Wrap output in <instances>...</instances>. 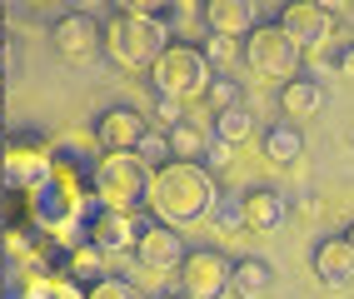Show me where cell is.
<instances>
[{
    "instance_id": "cell-1",
    "label": "cell",
    "mask_w": 354,
    "mask_h": 299,
    "mask_svg": "<svg viewBox=\"0 0 354 299\" xmlns=\"http://www.w3.org/2000/svg\"><path fill=\"white\" fill-rule=\"evenodd\" d=\"M215 200H220V185L205 165H180L175 160V165H165V170H150L145 210H150V220L170 224V229L205 220L215 210Z\"/></svg>"
},
{
    "instance_id": "cell-2",
    "label": "cell",
    "mask_w": 354,
    "mask_h": 299,
    "mask_svg": "<svg viewBox=\"0 0 354 299\" xmlns=\"http://www.w3.org/2000/svg\"><path fill=\"white\" fill-rule=\"evenodd\" d=\"M170 45H175V35H170L165 20H140V15L115 10L100 26V50L120 65V70H150Z\"/></svg>"
},
{
    "instance_id": "cell-3",
    "label": "cell",
    "mask_w": 354,
    "mask_h": 299,
    "mask_svg": "<svg viewBox=\"0 0 354 299\" xmlns=\"http://www.w3.org/2000/svg\"><path fill=\"white\" fill-rule=\"evenodd\" d=\"M150 80H155V95H160V100H175V105L190 110L195 100H205V90H209V80H215V70H209V60L200 55V45L175 40L170 50L150 65Z\"/></svg>"
},
{
    "instance_id": "cell-4",
    "label": "cell",
    "mask_w": 354,
    "mask_h": 299,
    "mask_svg": "<svg viewBox=\"0 0 354 299\" xmlns=\"http://www.w3.org/2000/svg\"><path fill=\"white\" fill-rule=\"evenodd\" d=\"M145 190H150V170L140 165V155H100L95 170H90V195H95L100 210L140 215Z\"/></svg>"
},
{
    "instance_id": "cell-5",
    "label": "cell",
    "mask_w": 354,
    "mask_h": 299,
    "mask_svg": "<svg viewBox=\"0 0 354 299\" xmlns=\"http://www.w3.org/2000/svg\"><path fill=\"white\" fill-rule=\"evenodd\" d=\"M245 65H250V75L254 80H274V85H290V80H299V70H304V50L279 30V26H254L250 35H245Z\"/></svg>"
},
{
    "instance_id": "cell-6",
    "label": "cell",
    "mask_w": 354,
    "mask_h": 299,
    "mask_svg": "<svg viewBox=\"0 0 354 299\" xmlns=\"http://www.w3.org/2000/svg\"><path fill=\"white\" fill-rule=\"evenodd\" d=\"M274 26L285 30L299 50H329L335 30H339V15H335V6H319V0H295V6L279 10Z\"/></svg>"
},
{
    "instance_id": "cell-7",
    "label": "cell",
    "mask_w": 354,
    "mask_h": 299,
    "mask_svg": "<svg viewBox=\"0 0 354 299\" xmlns=\"http://www.w3.org/2000/svg\"><path fill=\"white\" fill-rule=\"evenodd\" d=\"M130 255H135V269H140V274H150V280H165V274H180L185 255H190V244H185L180 229L150 220V224H145V235L135 240Z\"/></svg>"
},
{
    "instance_id": "cell-8",
    "label": "cell",
    "mask_w": 354,
    "mask_h": 299,
    "mask_svg": "<svg viewBox=\"0 0 354 299\" xmlns=\"http://www.w3.org/2000/svg\"><path fill=\"white\" fill-rule=\"evenodd\" d=\"M230 269H234V260L220 255L215 244L190 249V255H185V264H180L185 299H220V294H230Z\"/></svg>"
},
{
    "instance_id": "cell-9",
    "label": "cell",
    "mask_w": 354,
    "mask_h": 299,
    "mask_svg": "<svg viewBox=\"0 0 354 299\" xmlns=\"http://www.w3.org/2000/svg\"><path fill=\"white\" fill-rule=\"evenodd\" d=\"M150 135V115L135 105H110L95 120V150L100 155H135L140 140Z\"/></svg>"
},
{
    "instance_id": "cell-10",
    "label": "cell",
    "mask_w": 354,
    "mask_h": 299,
    "mask_svg": "<svg viewBox=\"0 0 354 299\" xmlns=\"http://www.w3.org/2000/svg\"><path fill=\"white\" fill-rule=\"evenodd\" d=\"M0 170H6V190L30 195L40 180H50V145H35V140L0 145Z\"/></svg>"
},
{
    "instance_id": "cell-11",
    "label": "cell",
    "mask_w": 354,
    "mask_h": 299,
    "mask_svg": "<svg viewBox=\"0 0 354 299\" xmlns=\"http://www.w3.org/2000/svg\"><path fill=\"white\" fill-rule=\"evenodd\" d=\"M145 215H125V210H100L95 215V224H90V244L100 249V255L110 260V255H130L135 249V240L145 235Z\"/></svg>"
},
{
    "instance_id": "cell-12",
    "label": "cell",
    "mask_w": 354,
    "mask_h": 299,
    "mask_svg": "<svg viewBox=\"0 0 354 299\" xmlns=\"http://www.w3.org/2000/svg\"><path fill=\"white\" fill-rule=\"evenodd\" d=\"M310 269H315L319 284H329V289H349V284H354V244H349L344 235L315 240V249H310Z\"/></svg>"
},
{
    "instance_id": "cell-13",
    "label": "cell",
    "mask_w": 354,
    "mask_h": 299,
    "mask_svg": "<svg viewBox=\"0 0 354 299\" xmlns=\"http://www.w3.org/2000/svg\"><path fill=\"white\" fill-rule=\"evenodd\" d=\"M50 40H55V50H60L65 60H90V55L100 50V20L85 15V10H70V15L55 20Z\"/></svg>"
},
{
    "instance_id": "cell-14",
    "label": "cell",
    "mask_w": 354,
    "mask_h": 299,
    "mask_svg": "<svg viewBox=\"0 0 354 299\" xmlns=\"http://www.w3.org/2000/svg\"><path fill=\"white\" fill-rule=\"evenodd\" d=\"M200 20H205L209 35H225V40H245L259 26L250 0H209V6L200 10Z\"/></svg>"
},
{
    "instance_id": "cell-15",
    "label": "cell",
    "mask_w": 354,
    "mask_h": 299,
    "mask_svg": "<svg viewBox=\"0 0 354 299\" xmlns=\"http://www.w3.org/2000/svg\"><path fill=\"white\" fill-rule=\"evenodd\" d=\"M100 150L90 140H75V135H65V140L50 145V170L65 175V180H80V185H90V170H95Z\"/></svg>"
},
{
    "instance_id": "cell-16",
    "label": "cell",
    "mask_w": 354,
    "mask_h": 299,
    "mask_svg": "<svg viewBox=\"0 0 354 299\" xmlns=\"http://www.w3.org/2000/svg\"><path fill=\"white\" fill-rule=\"evenodd\" d=\"M6 299H85V289L70 284V280H50V274H26V269H15L10 284H6Z\"/></svg>"
},
{
    "instance_id": "cell-17",
    "label": "cell",
    "mask_w": 354,
    "mask_h": 299,
    "mask_svg": "<svg viewBox=\"0 0 354 299\" xmlns=\"http://www.w3.org/2000/svg\"><path fill=\"white\" fill-rule=\"evenodd\" d=\"M240 215H245V229H254V235H265V229H279L290 215V204L279 200V190H250L240 200Z\"/></svg>"
},
{
    "instance_id": "cell-18",
    "label": "cell",
    "mask_w": 354,
    "mask_h": 299,
    "mask_svg": "<svg viewBox=\"0 0 354 299\" xmlns=\"http://www.w3.org/2000/svg\"><path fill=\"white\" fill-rule=\"evenodd\" d=\"M319 105H324L319 75H299V80H290V85H279V110H285L290 125H295V120H310Z\"/></svg>"
},
{
    "instance_id": "cell-19",
    "label": "cell",
    "mask_w": 354,
    "mask_h": 299,
    "mask_svg": "<svg viewBox=\"0 0 354 299\" xmlns=\"http://www.w3.org/2000/svg\"><path fill=\"white\" fill-rule=\"evenodd\" d=\"M259 150H265V160L270 165H299L304 160V135H299V125H290V120H274L265 135H259Z\"/></svg>"
},
{
    "instance_id": "cell-20",
    "label": "cell",
    "mask_w": 354,
    "mask_h": 299,
    "mask_svg": "<svg viewBox=\"0 0 354 299\" xmlns=\"http://www.w3.org/2000/svg\"><path fill=\"white\" fill-rule=\"evenodd\" d=\"M270 289H274V269L265 260H254V255L234 260V269H230V294L234 299H270Z\"/></svg>"
},
{
    "instance_id": "cell-21",
    "label": "cell",
    "mask_w": 354,
    "mask_h": 299,
    "mask_svg": "<svg viewBox=\"0 0 354 299\" xmlns=\"http://www.w3.org/2000/svg\"><path fill=\"white\" fill-rule=\"evenodd\" d=\"M165 140H170V160H180V165H205L209 135L195 125V115H185L180 125H170V130H165Z\"/></svg>"
},
{
    "instance_id": "cell-22",
    "label": "cell",
    "mask_w": 354,
    "mask_h": 299,
    "mask_svg": "<svg viewBox=\"0 0 354 299\" xmlns=\"http://www.w3.org/2000/svg\"><path fill=\"white\" fill-rule=\"evenodd\" d=\"M65 280L80 284V289L100 284V280H105V255H100L95 244H75V249L65 255Z\"/></svg>"
},
{
    "instance_id": "cell-23",
    "label": "cell",
    "mask_w": 354,
    "mask_h": 299,
    "mask_svg": "<svg viewBox=\"0 0 354 299\" xmlns=\"http://www.w3.org/2000/svg\"><path fill=\"white\" fill-rule=\"evenodd\" d=\"M254 135V115H250V105H234V110H220L215 115V130H209V140H220V145H245Z\"/></svg>"
},
{
    "instance_id": "cell-24",
    "label": "cell",
    "mask_w": 354,
    "mask_h": 299,
    "mask_svg": "<svg viewBox=\"0 0 354 299\" xmlns=\"http://www.w3.org/2000/svg\"><path fill=\"white\" fill-rule=\"evenodd\" d=\"M200 105H209L215 115H220V110H234V105H245V90H240V80H230V75H215Z\"/></svg>"
},
{
    "instance_id": "cell-25",
    "label": "cell",
    "mask_w": 354,
    "mask_h": 299,
    "mask_svg": "<svg viewBox=\"0 0 354 299\" xmlns=\"http://www.w3.org/2000/svg\"><path fill=\"white\" fill-rule=\"evenodd\" d=\"M200 55L209 60V70L220 75V65H234L245 50H240V40H225V35H209V40H200Z\"/></svg>"
},
{
    "instance_id": "cell-26",
    "label": "cell",
    "mask_w": 354,
    "mask_h": 299,
    "mask_svg": "<svg viewBox=\"0 0 354 299\" xmlns=\"http://www.w3.org/2000/svg\"><path fill=\"white\" fill-rule=\"evenodd\" d=\"M135 155H140V165H145V170H165V165H175V160H170V140H165V130H160V135L150 130L145 140H140V150H135Z\"/></svg>"
},
{
    "instance_id": "cell-27",
    "label": "cell",
    "mask_w": 354,
    "mask_h": 299,
    "mask_svg": "<svg viewBox=\"0 0 354 299\" xmlns=\"http://www.w3.org/2000/svg\"><path fill=\"white\" fill-rule=\"evenodd\" d=\"M85 299H140V294H135V284H125V280H115V274H105L100 284H90V289H85Z\"/></svg>"
},
{
    "instance_id": "cell-28",
    "label": "cell",
    "mask_w": 354,
    "mask_h": 299,
    "mask_svg": "<svg viewBox=\"0 0 354 299\" xmlns=\"http://www.w3.org/2000/svg\"><path fill=\"white\" fill-rule=\"evenodd\" d=\"M220 220V229H245V215H240V200H215V210H209Z\"/></svg>"
},
{
    "instance_id": "cell-29",
    "label": "cell",
    "mask_w": 354,
    "mask_h": 299,
    "mask_svg": "<svg viewBox=\"0 0 354 299\" xmlns=\"http://www.w3.org/2000/svg\"><path fill=\"white\" fill-rule=\"evenodd\" d=\"M329 65H335L339 75L354 80V40H349V45H329Z\"/></svg>"
},
{
    "instance_id": "cell-30",
    "label": "cell",
    "mask_w": 354,
    "mask_h": 299,
    "mask_svg": "<svg viewBox=\"0 0 354 299\" xmlns=\"http://www.w3.org/2000/svg\"><path fill=\"white\" fill-rule=\"evenodd\" d=\"M185 115H190V110H185V105H175V100H155V120H160L165 130H170V125H180Z\"/></svg>"
},
{
    "instance_id": "cell-31",
    "label": "cell",
    "mask_w": 354,
    "mask_h": 299,
    "mask_svg": "<svg viewBox=\"0 0 354 299\" xmlns=\"http://www.w3.org/2000/svg\"><path fill=\"white\" fill-rule=\"evenodd\" d=\"M205 155H209V160H205V170H209V175H220V170H230V155H234V150H230V145H220V140H209V150H205Z\"/></svg>"
},
{
    "instance_id": "cell-32",
    "label": "cell",
    "mask_w": 354,
    "mask_h": 299,
    "mask_svg": "<svg viewBox=\"0 0 354 299\" xmlns=\"http://www.w3.org/2000/svg\"><path fill=\"white\" fill-rule=\"evenodd\" d=\"M10 60H15V55H10V45L0 40V80H6V70H10Z\"/></svg>"
},
{
    "instance_id": "cell-33",
    "label": "cell",
    "mask_w": 354,
    "mask_h": 299,
    "mask_svg": "<svg viewBox=\"0 0 354 299\" xmlns=\"http://www.w3.org/2000/svg\"><path fill=\"white\" fill-rule=\"evenodd\" d=\"M0 110H6V80H0Z\"/></svg>"
},
{
    "instance_id": "cell-34",
    "label": "cell",
    "mask_w": 354,
    "mask_h": 299,
    "mask_svg": "<svg viewBox=\"0 0 354 299\" xmlns=\"http://www.w3.org/2000/svg\"><path fill=\"white\" fill-rule=\"evenodd\" d=\"M344 240H349V244H354V224H349V229H344Z\"/></svg>"
},
{
    "instance_id": "cell-35",
    "label": "cell",
    "mask_w": 354,
    "mask_h": 299,
    "mask_svg": "<svg viewBox=\"0 0 354 299\" xmlns=\"http://www.w3.org/2000/svg\"><path fill=\"white\" fill-rule=\"evenodd\" d=\"M155 299H185V294H155Z\"/></svg>"
},
{
    "instance_id": "cell-36",
    "label": "cell",
    "mask_w": 354,
    "mask_h": 299,
    "mask_svg": "<svg viewBox=\"0 0 354 299\" xmlns=\"http://www.w3.org/2000/svg\"><path fill=\"white\" fill-rule=\"evenodd\" d=\"M0 20H6V6H0Z\"/></svg>"
},
{
    "instance_id": "cell-37",
    "label": "cell",
    "mask_w": 354,
    "mask_h": 299,
    "mask_svg": "<svg viewBox=\"0 0 354 299\" xmlns=\"http://www.w3.org/2000/svg\"><path fill=\"white\" fill-rule=\"evenodd\" d=\"M0 145H6V140H0Z\"/></svg>"
}]
</instances>
